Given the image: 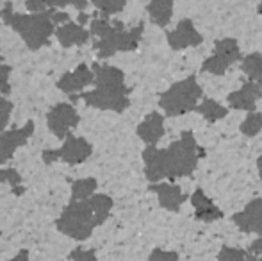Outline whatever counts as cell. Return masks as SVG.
<instances>
[{
	"label": "cell",
	"mask_w": 262,
	"mask_h": 261,
	"mask_svg": "<svg viewBox=\"0 0 262 261\" xmlns=\"http://www.w3.org/2000/svg\"><path fill=\"white\" fill-rule=\"evenodd\" d=\"M204 156V149L196 143L193 132L184 131L180 139L173 142L168 149H157L148 145L143 150L145 174L150 183H159L162 179H179L191 175Z\"/></svg>",
	"instance_id": "1"
},
{
	"label": "cell",
	"mask_w": 262,
	"mask_h": 261,
	"mask_svg": "<svg viewBox=\"0 0 262 261\" xmlns=\"http://www.w3.org/2000/svg\"><path fill=\"white\" fill-rule=\"evenodd\" d=\"M93 83L97 84L95 90L86 91L80 95H72V101H84L91 108L102 111L123 113L130 106L128 101V88L125 86V75L120 68L104 63H93Z\"/></svg>",
	"instance_id": "2"
},
{
	"label": "cell",
	"mask_w": 262,
	"mask_h": 261,
	"mask_svg": "<svg viewBox=\"0 0 262 261\" xmlns=\"http://www.w3.org/2000/svg\"><path fill=\"white\" fill-rule=\"evenodd\" d=\"M145 25L139 24L138 27L127 29L121 22H111L107 16L91 18L90 34L95 38V50L100 59L114 56L116 52H130L136 50L141 42Z\"/></svg>",
	"instance_id": "3"
},
{
	"label": "cell",
	"mask_w": 262,
	"mask_h": 261,
	"mask_svg": "<svg viewBox=\"0 0 262 261\" xmlns=\"http://www.w3.org/2000/svg\"><path fill=\"white\" fill-rule=\"evenodd\" d=\"M52 11L49 9L45 13H14L13 4L7 2L4 9L0 11L4 24L9 25L14 32L20 34V38L25 42V45L31 50H39L41 47H47L50 43V36L54 34L55 25L52 22Z\"/></svg>",
	"instance_id": "4"
},
{
	"label": "cell",
	"mask_w": 262,
	"mask_h": 261,
	"mask_svg": "<svg viewBox=\"0 0 262 261\" xmlns=\"http://www.w3.org/2000/svg\"><path fill=\"white\" fill-rule=\"evenodd\" d=\"M100 216L97 215L90 198L86 200H72L59 215L55 227L59 233L73 238L77 242H84L93 234V229L102 226Z\"/></svg>",
	"instance_id": "5"
},
{
	"label": "cell",
	"mask_w": 262,
	"mask_h": 261,
	"mask_svg": "<svg viewBox=\"0 0 262 261\" xmlns=\"http://www.w3.org/2000/svg\"><path fill=\"white\" fill-rule=\"evenodd\" d=\"M204 91H202L200 84L191 75L169 86L159 98V106L168 116H180L194 111Z\"/></svg>",
	"instance_id": "6"
},
{
	"label": "cell",
	"mask_w": 262,
	"mask_h": 261,
	"mask_svg": "<svg viewBox=\"0 0 262 261\" xmlns=\"http://www.w3.org/2000/svg\"><path fill=\"white\" fill-rule=\"evenodd\" d=\"M93 154V145L86 138L73 136L70 132L64 138L61 149H49L43 150V161L45 163H54V161H64L68 165H79L84 163L88 157Z\"/></svg>",
	"instance_id": "7"
},
{
	"label": "cell",
	"mask_w": 262,
	"mask_h": 261,
	"mask_svg": "<svg viewBox=\"0 0 262 261\" xmlns=\"http://www.w3.org/2000/svg\"><path fill=\"white\" fill-rule=\"evenodd\" d=\"M241 59V50L235 39L232 38H223L220 42H216L214 45V54L209 59L204 61L202 65V72L212 73V75H223L228 68L234 63Z\"/></svg>",
	"instance_id": "8"
},
{
	"label": "cell",
	"mask_w": 262,
	"mask_h": 261,
	"mask_svg": "<svg viewBox=\"0 0 262 261\" xmlns=\"http://www.w3.org/2000/svg\"><path fill=\"white\" fill-rule=\"evenodd\" d=\"M80 122V116L77 113V109L68 102H59L50 108V111L47 113V126L52 131L55 138L62 139L70 134V129L77 127Z\"/></svg>",
	"instance_id": "9"
},
{
	"label": "cell",
	"mask_w": 262,
	"mask_h": 261,
	"mask_svg": "<svg viewBox=\"0 0 262 261\" xmlns=\"http://www.w3.org/2000/svg\"><path fill=\"white\" fill-rule=\"evenodd\" d=\"M34 132V122H27L24 127H13L9 131L0 132V165L9 161L16 149L25 145Z\"/></svg>",
	"instance_id": "10"
},
{
	"label": "cell",
	"mask_w": 262,
	"mask_h": 261,
	"mask_svg": "<svg viewBox=\"0 0 262 261\" xmlns=\"http://www.w3.org/2000/svg\"><path fill=\"white\" fill-rule=\"evenodd\" d=\"M166 38H168V45L173 50H182L187 49V47H198L204 42V36L194 29V24L189 18L180 20L177 24V27L166 34Z\"/></svg>",
	"instance_id": "11"
},
{
	"label": "cell",
	"mask_w": 262,
	"mask_h": 261,
	"mask_svg": "<svg viewBox=\"0 0 262 261\" xmlns=\"http://www.w3.org/2000/svg\"><path fill=\"white\" fill-rule=\"evenodd\" d=\"M93 72L86 63H80L75 70L72 72H66L61 79L57 81V88L62 91V93H68L70 97L72 95H77L84 90L86 86H90L93 83Z\"/></svg>",
	"instance_id": "12"
},
{
	"label": "cell",
	"mask_w": 262,
	"mask_h": 261,
	"mask_svg": "<svg viewBox=\"0 0 262 261\" xmlns=\"http://www.w3.org/2000/svg\"><path fill=\"white\" fill-rule=\"evenodd\" d=\"M262 97V84L248 81L243 84L239 90L232 91L227 97V102L232 109H241V111H253L257 101Z\"/></svg>",
	"instance_id": "13"
},
{
	"label": "cell",
	"mask_w": 262,
	"mask_h": 261,
	"mask_svg": "<svg viewBox=\"0 0 262 261\" xmlns=\"http://www.w3.org/2000/svg\"><path fill=\"white\" fill-rule=\"evenodd\" d=\"M234 224L243 233L262 234V198H253L243 211L234 215Z\"/></svg>",
	"instance_id": "14"
},
{
	"label": "cell",
	"mask_w": 262,
	"mask_h": 261,
	"mask_svg": "<svg viewBox=\"0 0 262 261\" xmlns=\"http://www.w3.org/2000/svg\"><path fill=\"white\" fill-rule=\"evenodd\" d=\"M54 32L59 45L64 47V49H68V47H80L84 43H88V39L91 38L90 31L84 25L75 24V22H66V24L57 25V29Z\"/></svg>",
	"instance_id": "15"
},
{
	"label": "cell",
	"mask_w": 262,
	"mask_h": 261,
	"mask_svg": "<svg viewBox=\"0 0 262 261\" xmlns=\"http://www.w3.org/2000/svg\"><path fill=\"white\" fill-rule=\"evenodd\" d=\"M154 193L159 198V204L166 209V211L177 213L180 209V206L186 202L187 195L175 185H166V183H152L150 186Z\"/></svg>",
	"instance_id": "16"
},
{
	"label": "cell",
	"mask_w": 262,
	"mask_h": 261,
	"mask_svg": "<svg viewBox=\"0 0 262 261\" xmlns=\"http://www.w3.org/2000/svg\"><path fill=\"white\" fill-rule=\"evenodd\" d=\"M138 136L146 145H157L164 136V116L161 113H150L138 126Z\"/></svg>",
	"instance_id": "17"
},
{
	"label": "cell",
	"mask_w": 262,
	"mask_h": 261,
	"mask_svg": "<svg viewBox=\"0 0 262 261\" xmlns=\"http://www.w3.org/2000/svg\"><path fill=\"white\" fill-rule=\"evenodd\" d=\"M191 204L194 208V215L198 220H204V222H214V220H220L223 216L221 209L214 204L210 198L205 195L204 190L196 188L194 193L191 195Z\"/></svg>",
	"instance_id": "18"
},
{
	"label": "cell",
	"mask_w": 262,
	"mask_h": 261,
	"mask_svg": "<svg viewBox=\"0 0 262 261\" xmlns=\"http://www.w3.org/2000/svg\"><path fill=\"white\" fill-rule=\"evenodd\" d=\"M173 2L175 0H150L146 11L152 24H156L157 27H166L169 24L173 16Z\"/></svg>",
	"instance_id": "19"
},
{
	"label": "cell",
	"mask_w": 262,
	"mask_h": 261,
	"mask_svg": "<svg viewBox=\"0 0 262 261\" xmlns=\"http://www.w3.org/2000/svg\"><path fill=\"white\" fill-rule=\"evenodd\" d=\"M241 70L246 73L250 81L262 84V56L257 52L241 57Z\"/></svg>",
	"instance_id": "20"
},
{
	"label": "cell",
	"mask_w": 262,
	"mask_h": 261,
	"mask_svg": "<svg viewBox=\"0 0 262 261\" xmlns=\"http://www.w3.org/2000/svg\"><path fill=\"white\" fill-rule=\"evenodd\" d=\"M194 111L200 113L207 122H216V120H221L228 115V109L225 108V106L217 104V102L212 101V98H205L200 106L194 108Z\"/></svg>",
	"instance_id": "21"
},
{
	"label": "cell",
	"mask_w": 262,
	"mask_h": 261,
	"mask_svg": "<svg viewBox=\"0 0 262 261\" xmlns=\"http://www.w3.org/2000/svg\"><path fill=\"white\" fill-rule=\"evenodd\" d=\"M97 179L95 177H84L77 179L72 183V200H86L97 192Z\"/></svg>",
	"instance_id": "22"
},
{
	"label": "cell",
	"mask_w": 262,
	"mask_h": 261,
	"mask_svg": "<svg viewBox=\"0 0 262 261\" xmlns=\"http://www.w3.org/2000/svg\"><path fill=\"white\" fill-rule=\"evenodd\" d=\"M260 131H262V115L255 111H250V115L241 124V132L245 136H257Z\"/></svg>",
	"instance_id": "23"
},
{
	"label": "cell",
	"mask_w": 262,
	"mask_h": 261,
	"mask_svg": "<svg viewBox=\"0 0 262 261\" xmlns=\"http://www.w3.org/2000/svg\"><path fill=\"white\" fill-rule=\"evenodd\" d=\"M98 11L104 16H111V14H118L125 9V0H91Z\"/></svg>",
	"instance_id": "24"
},
{
	"label": "cell",
	"mask_w": 262,
	"mask_h": 261,
	"mask_svg": "<svg viewBox=\"0 0 262 261\" xmlns=\"http://www.w3.org/2000/svg\"><path fill=\"white\" fill-rule=\"evenodd\" d=\"M246 258H248V252L246 251L235 247H227V245L217 254V261H246Z\"/></svg>",
	"instance_id": "25"
},
{
	"label": "cell",
	"mask_w": 262,
	"mask_h": 261,
	"mask_svg": "<svg viewBox=\"0 0 262 261\" xmlns=\"http://www.w3.org/2000/svg\"><path fill=\"white\" fill-rule=\"evenodd\" d=\"M2 183H7V185H11L16 190V188H20L21 177L14 168H0V185H2Z\"/></svg>",
	"instance_id": "26"
},
{
	"label": "cell",
	"mask_w": 262,
	"mask_h": 261,
	"mask_svg": "<svg viewBox=\"0 0 262 261\" xmlns=\"http://www.w3.org/2000/svg\"><path fill=\"white\" fill-rule=\"evenodd\" d=\"M47 7L55 9V7H64V6H73L79 11H84L88 7V0H43Z\"/></svg>",
	"instance_id": "27"
},
{
	"label": "cell",
	"mask_w": 262,
	"mask_h": 261,
	"mask_svg": "<svg viewBox=\"0 0 262 261\" xmlns=\"http://www.w3.org/2000/svg\"><path fill=\"white\" fill-rule=\"evenodd\" d=\"M9 75H11V66L0 61V95H7L11 91Z\"/></svg>",
	"instance_id": "28"
},
{
	"label": "cell",
	"mask_w": 262,
	"mask_h": 261,
	"mask_svg": "<svg viewBox=\"0 0 262 261\" xmlns=\"http://www.w3.org/2000/svg\"><path fill=\"white\" fill-rule=\"evenodd\" d=\"M13 111V102L7 98H0V131H4L9 124V116Z\"/></svg>",
	"instance_id": "29"
},
{
	"label": "cell",
	"mask_w": 262,
	"mask_h": 261,
	"mask_svg": "<svg viewBox=\"0 0 262 261\" xmlns=\"http://www.w3.org/2000/svg\"><path fill=\"white\" fill-rule=\"evenodd\" d=\"M72 261H97V254H95L93 249H82L77 247L75 251L70 254Z\"/></svg>",
	"instance_id": "30"
},
{
	"label": "cell",
	"mask_w": 262,
	"mask_h": 261,
	"mask_svg": "<svg viewBox=\"0 0 262 261\" xmlns=\"http://www.w3.org/2000/svg\"><path fill=\"white\" fill-rule=\"evenodd\" d=\"M150 261H179V254L173 251H162V249H154L150 254Z\"/></svg>",
	"instance_id": "31"
},
{
	"label": "cell",
	"mask_w": 262,
	"mask_h": 261,
	"mask_svg": "<svg viewBox=\"0 0 262 261\" xmlns=\"http://www.w3.org/2000/svg\"><path fill=\"white\" fill-rule=\"evenodd\" d=\"M25 6H27V9L31 13H45V11H49V7L45 6L43 0H27Z\"/></svg>",
	"instance_id": "32"
},
{
	"label": "cell",
	"mask_w": 262,
	"mask_h": 261,
	"mask_svg": "<svg viewBox=\"0 0 262 261\" xmlns=\"http://www.w3.org/2000/svg\"><path fill=\"white\" fill-rule=\"evenodd\" d=\"M248 254H252V256H262V238L255 240L252 245H250Z\"/></svg>",
	"instance_id": "33"
},
{
	"label": "cell",
	"mask_w": 262,
	"mask_h": 261,
	"mask_svg": "<svg viewBox=\"0 0 262 261\" xmlns=\"http://www.w3.org/2000/svg\"><path fill=\"white\" fill-rule=\"evenodd\" d=\"M9 261H29V251H25L24 249V251H20L14 258H11Z\"/></svg>",
	"instance_id": "34"
},
{
	"label": "cell",
	"mask_w": 262,
	"mask_h": 261,
	"mask_svg": "<svg viewBox=\"0 0 262 261\" xmlns=\"http://www.w3.org/2000/svg\"><path fill=\"white\" fill-rule=\"evenodd\" d=\"M88 20H90V16H88L86 13H82V11H80V14H79V25H86Z\"/></svg>",
	"instance_id": "35"
},
{
	"label": "cell",
	"mask_w": 262,
	"mask_h": 261,
	"mask_svg": "<svg viewBox=\"0 0 262 261\" xmlns=\"http://www.w3.org/2000/svg\"><path fill=\"white\" fill-rule=\"evenodd\" d=\"M257 167H259V175H260V179H262V156L259 157V161H257Z\"/></svg>",
	"instance_id": "36"
},
{
	"label": "cell",
	"mask_w": 262,
	"mask_h": 261,
	"mask_svg": "<svg viewBox=\"0 0 262 261\" xmlns=\"http://www.w3.org/2000/svg\"><path fill=\"white\" fill-rule=\"evenodd\" d=\"M259 13L262 14V0H260V4H259Z\"/></svg>",
	"instance_id": "37"
},
{
	"label": "cell",
	"mask_w": 262,
	"mask_h": 261,
	"mask_svg": "<svg viewBox=\"0 0 262 261\" xmlns=\"http://www.w3.org/2000/svg\"><path fill=\"white\" fill-rule=\"evenodd\" d=\"M255 261H262V258H260V259H255Z\"/></svg>",
	"instance_id": "38"
}]
</instances>
